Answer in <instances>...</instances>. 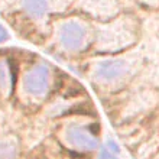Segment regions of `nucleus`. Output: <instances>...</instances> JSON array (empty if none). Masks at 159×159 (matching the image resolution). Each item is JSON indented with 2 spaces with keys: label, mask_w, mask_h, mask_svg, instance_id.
<instances>
[{
  "label": "nucleus",
  "mask_w": 159,
  "mask_h": 159,
  "mask_svg": "<svg viewBox=\"0 0 159 159\" xmlns=\"http://www.w3.org/2000/svg\"><path fill=\"white\" fill-rule=\"evenodd\" d=\"M142 67L138 54L104 55L93 59L88 65V77L94 85L104 90L123 88Z\"/></svg>",
  "instance_id": "f257e3e1"
},
{
  "label": "nucleus",
  "mask_w": 159,
  "mask_h": 159,
  "mask_svg": "<svg viewBox=\"0 0 159 159\" xmlns=\"http://www.w3.org/2000/svg\"><path fill=\"white\" fill-rule=\"evenodd\" d=\"M94 30L96 28L85 17H62L52 23V41L62 54H83L94 43Z\"/></svg>",
  "instance_id": "f03ea898"
},
{
  "label": "nucleus",
  "mask_w": 159,
  "mask_h": 159,
  "mask_svg": "<svg viewBox=\"0 0 159 159\" xmlns=\"http://www.w3.org/2000/svg\"><path fill=\"white\" fill-rule=\"evenodd\" d=\"M138 41V23L133 17L121 16L103 22L94 30V49L113 55L129 49Z\"/></svg>",
  "instance_id": "7ed1b4c3"
},
{
  "label": "nucleus",
  "mask_w": 159,
  "mask_h": 159,
  "mask_svg": "<svg viewBox=\"0 0 159 159\" xmlns=\"http://www.w3.org/2000/svg\"><path fill=\"white\" fill-rule=\"evenodd\" d=\"M54 87V70L48 62H35L25 68L19 81L20 97L28 103H41Z\"/></svg>",
  "instance_id": "20e7f679"
},
{
  "label": "nucleus",
  "mask_w": 159,
  "mask_h": 159,
  "mask_svg": "<svg viewBox=\"0 0 159 159\" xmlns=\"http://www.w3.org/2000/svg\"><path fill=\"white\" fill-rule=\"evenodd\" d=\"M58 139L64 146L77 153H93L101 146L94 125L83 120H68L61 125Z\"/></svg>",
  "instance_id": "39448f33"
},
{
  "label": "nucleus",
  "mask_w": 159,
  "mask_h": 159,
  "mask_svg": "<svg viewBox=\"0 0 159 159\" xmlns=\"http://www.w3.org/2000/svg\"><path fill=\"white\" fill-rule=\"evenodd\" d=\"M71 4V0H17V9L22 16L35 25H43L55 13H62Z\"/></svg>",
  "instance_id": "423d86ee"
},
{
  "label": "nucleus",
  "mask_w": 159,
  "mask_h": 159,
  "mask_svg": "<svg viewBox=\"0 0 159 159\" xmlns=\"http://www.w3.org/2000/svg\"><path fill=\"white\" fill-rule=\"evenodd\" d=\"M77 6L87 16L101 22L114 19L120 10L119 0H77Z\"/></svg>",
  "instance_id": "0eeeda50"
},
{
  "label": "nucleus",
  "mask_w": 159,
  "mask_h": 159,
  "mask_svg": "<svg viewBox=\"0 0 159 159\" xmlns=\"http://www.w3.org/2000/svg\"><path fill=\"white\" fill-rule=\"evenodd\" d=\"M13 90V72L12 65L7 58L0 57V97L7 98Z\"/></svg>",
  "instance_id": "6e6552de"
},
{
  "label": "nucleus",
  "mask_w": 159,
  "mask_h": 159,
  "mask_svg": "<svg viewBox=\"0 0 159 159\" xmlns=\"http://www.w3.org/2000/svg\"><path fill=\"white\" fill-rule=\"evenodd\" d=\"M19 156V142L16 138L0 139V159H17Z\"/></svg>",
  "instance_id": "1a4fd4ad"
},
{
  "label": "nucleus",
  "mask_w": 159,
  "mask_h": 159,
  "mask_svg": "<svg viewBox=\"0 0 159 159\" xmlns=\"http://www.w3.org/2000/svg\"><path fill=\"white\" fill-rule=\"evenodd\" d=\"M98 159H119L117 155H114L113 152H110L107 148L104 146V143L98 148Z\"/></svg>",
  "instance_id": "9d476101"
},
{
  "label": "nucleus",
  "mask_w": 159,
  "mask_h": 159,
  "mask_svg": "<svg viewBox=\"0 0 159 159\" xmlns=\"http://www.w3.org/2000/svg\"><path fill=\"white\" fill-rule=\"evenodd\" d=\"M104 146L109 149L110 152H113L114 155H120V146H119V143L114 140V139H107L104 143Z\"/></svg>",
  "instance_id": "9b49d317"
},
{
  "label": "nucleus",
  "mask_w": 159,
  "mask_h": 159,
  "mask_svg": "<svg viewBox=\"0 0 159 159\" xmlns=\"http://www.w3.org/2000/svg\"><path fill=\"white\" fill-rule=\"evenodd\" d=\"M9 39H10V34H9L7 28L0 23V45H2V43H4V42H7Z\"/></svg>",
  "instance_id": "f8f14e48"
},
{
  "label": "nucleus",
  "mask_w": 159,
  "mask_h": 159,
  "mask_svg": "<svg viewBox=\"0 0 159 159\" xmlns=\"http://www.w3.org/2000/svg\"><path fill=\"white\" fill-rule=\"evenodd\" d=\"M140 2H143L148 6H158L159 4V0H140Z\"/></svg>",
  "instance_id": "ddd939ff"
}]
</instances>
